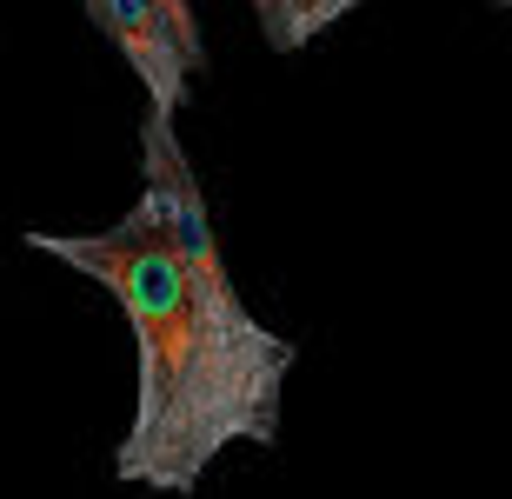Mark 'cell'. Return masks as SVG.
Listing matches in <instances>:
<instances>
[{
  "label": "cell",
  "mask_w": 512,
  "mask_h": 499,
  "mask_svg": "<svg viewBox=\"0 0 512 499\" xmlns=\"http://www.w3.org/2000/svg\"><path fill=\"white\" fill-rule=\"evenodd\" d=\"M27 247L87 273L127 313L133 333V420L114 446V480L153 493H193L233 446L220 413L213 353L193 313L187 273L147 213L133 207L107 233H27Z\"/></svg>",
  "instance_id": "6da1fadb"
},
{
  "label": "cell",
  "mask_w": 512,
  "mask_h": 499,
  "mask_svg": "<svg viewBox=\"0 0 512 499\" xmlns=\"http://www.w3.org/2000/svg\"><path fill=\"white\" fill-rule=\"evenodd\" d=\"M140 160H147V187H140V213H147L160 240L173 247L180 273H187L193 313H200V333H207L213 353V380H220V413H227V433L247 446H273L280 440V400H286V373L300 360V346L280 340L273 327H260L240 300L227 273V253H220V233L207 220V200H200V180H193V160L180 147L167 114H147L140 127Z\"/></svg>",
  "instance_id": "7a4b0ae2"
},
{
  "label": "cell",
  "mask_w": 512,
  "mask_h": 499,
  "mask_svg": "<svg viewBox=\"0 0 512 499\" xmlns=\"http://www.w3.org/2000/svg\"><path fill=\"white\" fill-rule=\"evenodd\" d=\"M87 14L127 54V67L140 74V87L153 100V114H167V120L180 114L187 107V60H180L173 34L160 27V14H153L147 0H87Z\"/></svg>",
  "instance_id": "3957f363"
},
{
  "label": "cell",
  "mask_w": 512,
  "mask_h": 499,
  "mask_svg": "<svg viewBox=\"0 0 512 499\" xmlns=\"http://www.w3.org/2000/svg\"><path fill=\"white\" fill-rule=\"evenodd\" d=\"M153 14H160V27L173 34V47H180V60L193 67H207V40H200V20H193V0H147Z\"/></svg>",
  "instance_id": "277c9868"
},
{
  "label": "cell",
  "mask_w": 512,
  "mask_h": 499,
  "mask_svg": "<svg viewBox=\"0 0 512 499\" xmlns=\"http://www.w3.org/2000/svg\"><path fill=\"white\" fill-rule=\"evenodd\" d=\"M286 7H293V47H306L320 27H333L340 14H353L360 0H286Z\"/></svg>",
  "instance_id": "5b68a950"
},
{
  "label": "cell",
  "mask_w": 512,
  "mask_h": 499,
  "mask_svg": "<svg viewBox=\"0 0 512 499\" xmlns=\"http://www.w3.org/2000/svg\"><path fill=\"white\" fill-rule=\"evenodd\" d=\"M253 14H260L266 40H273L280 54H293V7H286V0H253Z\"/></svg>",
  "instance_id": "8992f818"
},
{
  "label": "cell",
  "mask_w": 512,
  "mask_h": 499,
  "mask_svg": "<svg viewBox=\"0 0 512 499\" xmlns=\"http://www.w3.org/2000/svg\"><path fill=\"white\" fill-rule=\"evenodd\" d=\"M506 7H512V0H506Z\"/></svg>",
  "instance_id": "52a82bcc"
}]
</instances>
